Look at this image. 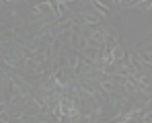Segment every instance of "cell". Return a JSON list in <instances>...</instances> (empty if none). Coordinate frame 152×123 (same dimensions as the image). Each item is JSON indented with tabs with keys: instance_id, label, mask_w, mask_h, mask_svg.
Returning a JSON list of instances; mask_svg holds the SVG:
<instances>
[{
	"instance_id": "obj_6",
	"label": "cell",
	"mask_w": 152,
	"mask_h": 123,
	"mask_svg": "<svg viewBox=\"0 0 152 123\" xmlns=\"http://www.w3.org/2000/svg\"><path fill=\"white\" fill-rule=\"evenodd\" d=\"M124 88H126L127 95H142V88L136 84L134 78H124Z\"/></svg>"
},
{
	"instance_id": "obj_3",
	"label": "cell",
	"mask_w": 152,
	"mask_h": 123,
	"mask_svg": "<svg viewBox=\"0 0 152 123\" xmlns=\"http://www.w3.org/2000/svg\"><path fill=\"white\" fill-rule=\"evenodd\" d=\"M76 19H78L80 27L82 25L84 27H99V23H101V17H97L93 12H80V17H76Z\"/></svg>"
},
{
	"instance_id": "obj_9",
	"label": "cell",
	"mask_w": 152,
	"mask_h": 123,
	"mask_svg": "<svg viewBox=\"0 0 152 123\" xmlns=\"http://www.w3.org/2000/svg\"><path fill=\"white\" fill-rule=\"evenodd\" d=\"M53 2H56L58 6H66L68 2H74V0H53Z\"/></svg>"
},
{
	"instance_id": "obj_7",
	"label": "cell",
	"mask_w": 152,
	"mask_h": 123,
	"mask_svg": "<svg viewBox=\"0 0 152 123\" xmlns=\"http://www.w3.org/2000/svg\"><path fill=\"white\" fill-rule=\"evenodd\" d=\"M99 88H101L105 95H115V82L111 78H101L99 80Z\"/></svg>"
},
{
	"instance_id": "obj_10",
	"label": "cell",
	"mask_w": 152,
	"mask_h": 123,
	"mask_svg": "<svg viewBox=\"0 0 152 123\" xmlns=\"http://www.w3.org/2000/svg\"><path fill=\"white\" fill-rule=\"evenodd\" d=\"M2 2L6 4V2H23V0H2Z\"/></svg>"
},
{
	"instance_id": "obj_8",
	"label": "cell",
	"mask_w": 152,
	"mask_h": 123,
	"mask_svg": "<svg viewBox=\"0 0 152 123\" xmlns=\"http://www.w3.org/2000/svg\"><path fill=\"white\" fill-rule=\"evenodd\" d=\"M132 8H138V10L150 12V10H152V0H136V2L132 4Z\"/></svg>"
},
{
	"instance_id": "obj_2",
	"label": "cell",
	"mask_w": 152,
	"mask_h": 123,
	"mask_svg": "<svg viewBox=\"0 0 152 123\" xmlns=\"http://www.w3.org/2000/svg\"><path fill=\"white\" fill-rule=\"evenodd\" d=\"M86 37H88V41H91V45L103 47V45H107V41H109V31L103 29V27H95V29L88 31Z\"/></svg>"
},
{
	"instance_id": "obj_1",
	"label": "cell",
	"mask_w": 152,
	"mask_h": 123,
	"mask_svg": "<svg viewBox=\"0 0 152 123\" xmlns=\"http://www.w3.org/2000/svg\"><path fill=\"white\" fill-rule=\"evenodd\" d=\"M60 111H62V115H64V119H78L80 117V113H78V107H76V100L74 97H70V95H64V97L60 98Z\"/></svg>"
},
{
	"instance_id": "obj_5",
	"label": "cell",
	"mask_w": 152,
	"mask_h": 123,
	"mask_svg": "<svg viewBox=\"0 0 152 123\" xmlns=\"http://www.w3.org/2000/svg\"><path fill=\"white\" fill-rule=\"evenodd\" d=\"M107 43H109V41H107ZM109 45H111V55H113L115 62H124V60L127 57V51L121 47L119 43H109Z\"/></svg>"
},
{
	"instance_id": "obj_4",
	"label": "cell",
	"mask_w": 152,
	"mask_h": 123,
	"mask_svg": "<svg viewBox=\"0 0 152 123\" xmlns=\"http://www.w3.org/2000/svg\"><path fill=\"white\" fill-rule=\"evenodd\" d=\"M134 80H136V84L142 88V92H148L152 97V78L150 76H146V74H138V76H134Z\"/></svg>"
}]
</instances>
